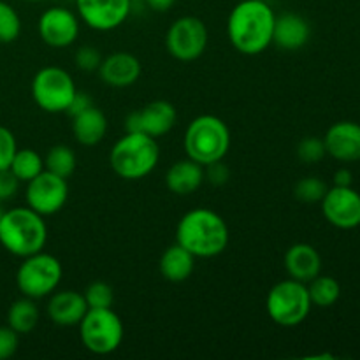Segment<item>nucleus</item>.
I'll list each match as a JSON object with an SVG mask.
<instances>
[{
	"label": "nucleus",
	"instance_id": "1",
	"mask_svg": "<svg viewBox=\"0 0 360 360\" xmlns=\"http://www.w3.org/2000/svg\"><path fill=\"white\" fill-rule=\"evenodd\" d=\"M274 21L276 14L269 4L243 0L229 14V41L243 55H260L273 44Z\"/></svg>",
	"mask_w": 360,
	"mask_h": 360
},
{
	"label": "nucleus",
	"instance_id": "2",
	"mask_svg": "<svg viewBox=\"0 0 360 360\" xmlns=\"http://www.w3.org/2000/svg\"><path fill=\"white\" fill-rule=\"evenodd\" d=\"M176 241L188 250L193 257L211 259L227 248L229 229L224 218L206 207L188 211L179 220L176 229Z\"/></svg>",
	"mask_w": 360,
	"mask_h": 360
},
{
	"label": "nucleus",
	"instance_id": "3",
	"mask_svg": "<svg viewBox=\"0 0 360 360\" xmlns=\"http://www.w3.org/2000/svg\"><path fill=\"white\" fill-rule=\"evenodd\" d=\"M48 241V227L42 214L30 207H13L0 217V245L14 257L25 259L42 252Z\"/></svg>",
	"mask_w": 360,
	"mask_h": 360
},
{
	"label": "nucleus",
	"instance_id": "4",
	"mask_svg": "<svg viewBox=\"0 0 360 360\" xmlns=\"http://www.w3.org/2000/svg\"><path fill=\"white\" fill-rule=\"evenodd\" d=\"M160 150L157 139L141 132H127L109 153L112 171L123 179L136 181L150 174L158 164Z\"/></svg>",
	"mask_w": 360,
	"mask_h": 360
},
{
	"label": "nucleus",
	"instance_id": "5",
	"mask_svg": "<svg viewBox=\"0 0 360 360\" xmlns=\"http://www.w3.org/2000/svg\"><path fill=\"white\" fill-rule=\"evenodd\" d=\"M231 148V132L218 116L202 115L190 122L185 132V151L200 165L224 160Z\"/></svg>",
	"mask_w": 360,
	"mask_h": 360
},
{
	"label": "nucleus",
	"instance_id": "6",
	"mask_svg": "<svg viewBox=\"0 0 360 360\" xmlns=\"http://www.w3.org/2000/svg\"><path fill=\"white\" fill-rule=\"evenodd\" d=\"M311 308L308 285L294 278L278 281L267 294V315L281 327H295L302 323L308 319Z\"/></svg>",
	"mask_w": 360,
	"mask_h": 360
},
{
	"label": "nucleus",
	"instance_id": "7",
	"mask_svg": "<svg viewBox=\"0 0 360 360\" xmlns=\"http://www.w3.org/2000/svg\"><path fill=\"white\" fill-rule=\"evenodd\" d=\"M62 264L49 253L37 252L25 257L16 273L18 290L30 299L48 297L62 280Z\"/></svg>",
	"mask_w": 360,
	"mask_h": 360
},
{
	"label": "nucleus",
	"instance_id": "8",
	"mask_svg": "<svg viewBox=\"0 0 360 360\" xmlns=\"http://www.w3.org/2000/svg\"><path fill=\"white\" fill-rule=\"evenodd\" d=\"M79 330L84 348L97 355L112 354L123 341L122 319L111 308H88Z\"/></svg>",
	"mask_w": 360,
	"mask_h": 360
},
{
	"label": "nucleus",
	"instance_id": "9",
	"mask_svg": "<svg viewBox=\"0 0 360 360\" xmlns=\"http://www.w3.org/2000/svg\"><path fill=\"white\" fill-rule=\"evenodd\" d=\"M30 90L35 104L46 112H65L77 91L72 76L65 69L55 65L37 70Z\"/></svg>",
	"mask_w": 360,
	"mask_h": 360
},
{
	"label": "nucleus",
	"instance_id": "10",
	"mask_svg": "<svg viewBox=\"0 0 360 360\" xmlns=\"http://www.w3.org/2000/svg\"><path fill=\"white\" fill-rule=\"evenodd\" d=\"M207 27L202 20L195 16L178 18L171 25L165 37L169 53L179 62L197 60L207 48Z\"/></svg>",
	"mask_w": 360,
	"mask_h": 360
},
{
	"label": "nucleus",
	"instance_id": "11",
	"mask_svg": "<svg viewBox=\"0 0 360 360\" xmlns=\"http://www.w3.org/2000/svg\"><path fill=\"white\" fill-rule=\"evenodd\" d=\"M69 199V185L65 178L42 171L27 183V204L42 217L55 214L65 206Z\"/></svg>",
	"mask_w": 360,
	"mask_h": 360
},
{
	"label": "nucleus",
	"instance_id": "12",
	"mask_svg": "<svg viewBox=\"0 0 360 360\" xmlns=\"http://www.w3.org/2000/svg\"><path fill=\"white\" fill-rule=\"evenodd\" d=\"M320 204L326 220L336 229L350 231L360 225V193L354 186L327 188Z\"/></svg>",
	"mask_w": 360,
	"mask_h": 360
},
{
	"label": "nucleus",
	"instance_id": "13",
	"mask_svg": "<svg viewBox=\"0 0 360 360\" xmlns=\"http://www.w3.org/2000/svg\"><path fill=\"white\" fill-rule=\"evenodd\" d=\"M76 7L86 27L109 32L125 23L132 9V0H76Z\"/></svg>",
	"mask_w": 360,
	"mask_h": 360
},
{
	"label": "nucleus",
	"instance_id": "14",
	"mask_svg": "<svg viewBox=\"0 0 360 360\" xmlns=\"http://www.w3.org/2000/svg\"><path fill=\"white\" fill-rule=\"evenodd\" d=\"M178 120V111L167 101H153L127 118V132H141L151 137H162L171 132Z\"/></svg>",
	"mask_w": 360,
	"mask_h": 360
},
{
	"label": "nucleus",
	"instance_id": "15",
	"mask_svg": "<svg viewBox=\"0 0 360 360\" xmlns=\"http://www.w3.org/2000/svg\"><path fill=\"white\" fill-rule=\"evenodd\" d=\"M37 30L42 41L51 48H67L79 35V20L65 7H51L41 14Z\"/></svg>",
	"mask_w": 360,
	"mask_h": 360
},
{
	"label": "nucleus",
	"instance_id": "16",
	"mask_svg": "<svg viewBox=\"0 0 360 360\" xmlns=\"http://www.w3.org/2000/svg\"><path fill=\"white\" fill-rule=\"evenodd\" d=\"M327 155L338 162H359L360 160V123L343 120L329 127L323 137Z\"/></svg>",
	"mask_w": 360,
	"mask_h": 360
},
{
	"label": "nucleus",
	"instance_id": "17",
	"mask_svg": "<svg viewBox=\"0 0 360 360\" xmlns=\"http://www.w3.org/2000/svg\"><path fill=\"white\" fill-rule=\"evenodd\" d=\"M98 74H101V79L109 86L125 88L139 79L141 62L132 53L116 51L102 60Z\"/></svg>",
	"mask_w": 360,
	"mask_h": 360
},
{
	"label": "nucleus",
	"instance_id": "18",
	"mask_svg": "<svg viewBox=\"0 0 360 360\" xmlns=\"http://www.w3.org/2000/svg\"><path fill=\"white\" fill-rule=\"evenodd\" d=\"M86 311L88 304L84 301V295L76 290L56 292L49 297L48 306H46L49 320L62 327L79 326Z\"/></svg>",
	"mask_w": 360,
	"mask_h": 360
},
{
	"label": "nucleus",
	"instance_id": "19",
	"mask_svg": "<svg viewBox=\"0 0 360 360\" xmlns=\"http://www.w3.org/2000/svg\"><path fill=\"white\" fill-rule=\"evenodd\" d=\"M311 37V27L308 21L295 13H283L274 21L273 42L285 51H297L304 48Z\"/></svg>",
	"mask_w": 360,
	"mask_h": 360
},
{
	"label": "nucleus",
	"instance_id": "20",
	"mask_svg": "<svg viewBox=\"0 0 360 360\" xmlns=\"http://www.w3.org/2000/svg\"><path fill=\"white\" fill-rule=\"evenodd\" d=\"M285 269L290 278L308 283L322 271V257L315 246L308 243H297L285 253Z\"/></svg>",
	"mask_w": 360,
	"mask_h": 360
},
{
	"label": "nucleus",
	"instance_id": "21",
	"mask_svg": "<svg viewBox=\"0 0 360 360\" xmlns=\"http://www.w3.org/2000/svg\"><path fill=\"white\" fill-rule=\"evenodd\" d=\"M204 181V165L197 164L192 158L178 160L169 167L165 174V185L176 195H190Z\"/></svg>",
	"mask_w": 360,
	"mask_h": 360
},
{
	"label": "nucleus",
	"instance_id": "22",
	"mask_svg": "<svg viewBox=\"0 0 360 360\" xmlns=\"http://www.w3.org/2000/svg\"><path fill=\"white\" fill-rule=\"evenodd\" d=\"M72 134L83 146H95L108 134V118L101 109L90 105L72 116Z\"/></svg>",
	"mask_w": 360,
	"mask_h": 360
},
{
	"label": "nucleus",
	"instance_id": "23",
	"mask_svg": "<svg viewBox=\"0 0 360 360\" xmlns=\"http://www.w3.org/2000/svg\"><path fill=\"white\" fill-rule=\"evenodd\" d=\"M158 267L165 280L172 281V283H181L192 276L193 269H195V257L176 243L162 253Z\"/></svg>",
	"mask_w": 360,
	"mask_h": 360
},
{
	"label": "nucleus",
	"instance_id": "24",
	"mask_svg": "<svg viewBox=\"0 0 360 360\" xmlns=\"http://www.w3.org/2000/svg\"><path fill=\"white\" fill-rule=\"evenodd\" d=\"M41 313L34 299L23 297L20 301L13 302L7 311V326L18 334H28L37 327Z\"/></svg>",
	"mask_w": 360,
	"mask_h": 360
},
{
	"label": "nucleus",
	"instance_id": "25",
	"mask_svg": "<svg viewBox=\"0 0 360 360\" xmlns=\"http://www.w3.org/2000/svg\"><path fill=\"white\" fill-rule=\"evenodd\" d=\"M309 299L313 306L319 308H330L341 297V285L336 278L333 276H315L311 281H308Z\"/></svg>",
	"mask_w": 360,
	"mask_h": 360
},
{
	"label": "nucleus",
	"instance_id": "26",
	"mask_svg": "<svg viewBox=\"0 0 360 360\" xmlns=\"http://www.w3.org/2000/svg\"><path fill=\"white\" fill-rule=\"evenodd\" d=\"M9 169L20 181L28 183L30 179H34L35 176L44 171V158L35 150L25 148V150H18L14 153Z\"/></svg>",
	"mask_w": 360,
	"mask_h": 360
},
{
	"label": "nucleus",
	"instance_id": "27",
	"mask_svg": "<svg viewBox=\"0 0 360 360\" xmlns=\"http://www.w3.org/2000/svg\"><path fill=\"white\" fill-rule=\"evenodd\" d=\"M44 169L60 178H70L76 171V153L65 144L53 146L44 158Z\"/></svg>",
	"mask_w": 360,
	"mask_h": 360
},
{
	"label": "nucleus",
	"instance_id": "28",
	"mask_svg": "<svg viewBox=\"0 0 360 360\" xmlns=\"http://www.w3.org/2000/svg\"><path fill=\"white\" fill-rule=\"evenodd\" d=\"M21 20L11 4L0 0V42L7 44L20 37Z\"/></svg>",
	"mask_w": 360,
	"mask_h": 360
},
{
	"label": "nucleus",
	"instance_id": "29",
	"mask_svg": "<svg viewBox=\"0 0 360 360\" xmlns=\"http://www.w3.org/2000/svg\"><path fill=\"white\" fill-rule=\"evenodd\" d=\"M327 192L326 181H322L320 178H315V176H308V178L299 179L297 185L294 188L295 199L301 200L304 204H315L320 202L323 199Z\"/></svg>",
	"mask_w": 360,
	"mask_h": 360
},
{
	"label": "nucleus",
	"instance_id": "30",
	"mask_svg": "<svg viewBox=\"0 0 360 360\" xmlns=\"http://www.w3.org/2000/svg\"><path fill=\"white\" fill-rule=\"evenodd\" d=\"M84 301L88 308H111L112 306V288L104 281H94L84 290Z\"/></svg>",
	"mask_w": 360,
	"mask_h": 360
},
{
	"label": "nucleus",
	"instance_id": "31",
	"mask_svg": "<svg viewBox=\"0 0 360 360\" xmlns=\"http://www.w3.org/2000/svg\"><path fill=\"white\" fill-rule=\"evenodd\" d=\"M326 155V144L319 137H306L297 146V157L302 164H319Z\"/></svg>",
	"mask_w": 360,
	"mask_h": 360
},
{
	"label": "nucleus",
	"instance_id": "32",
	"mask_svg": "<svg viewBox=\"0 0 360 360\" xmlns=\"http://www.w3.org/2000/svg\"><path fill=\"white\" fill-rule=\"evenodd\" d=\"M16 151L18 144L16 139H14V134L7 127L0 125V171L2 169H9Z\"/></svg>",
	"mask_w": 360,
	"mask_h": 360
},
{
	"label": "nucleus",
	"instance_id": "33",
	"mask_svg": "<svg viewBox=\"0 0 360 360\" xmlns=\"http://www.w3.org/2000/svg\"><path fill=\"white\" fill-rule=\"evenodd\" d=\"M74 60H76V65L79 67L81 70H86V72L98 70V67H101V62H102L98 49L91 48V46H83V48L77 49Z\"/></svg>",
	"mask_w": 360,
	"mask_h": 360
},
{
	"label": "nucleus",
	"instance_id": "34",
	"mask_svg": "<svg viewBox=\"0 0 360 360\" xmlns=\"http://www.w3.org/2000/svg\"><path fill=\"white\" fill-rule=\"evenodd\" d=\"M18 333H14L9 326L0 327V360L13 357L18 350Z\"/></svg>",
	"mask_w": 360,
	"mask_h": 360
},
{
	"label": "nucleus",
	"instance_id": "35",
	"mask_svg": "<svg viewBox=\"0 0 360 360\" xmlns=\"http://www.w3.org/2000/svg\"><path fill=\"white\" fill-rule=\"evenodd\" d=\"M20 179L13 174L11 169H2L0 171V200H7L16 195Z\"/></svg>",
	"mask_w": 360,
	"mask_h": 360
},
{
	"label": "nucleus",
	"instance_id": "36",
	"mask_svg": "<svg viewBox=\"0 0 360 360\" xmlns=\"http://www.w3.org/2000/svg\"><path fill=\"white\" fill-rule=\"evenodd\" d=\"M229 176H231L229 167L221 160L206 165V171H204V178H207V181L213 183V185H217V186L225 185L229 179Z\"/></svg>",
	"mask_w": 360,
	"mask_h": 360
},
{
	"label": "nucleus",
	"instance_id": "37",
	"mask_svg": "<svg viewBox=\"0 0 360 360\" xmlns=\"http://www.w3.org/2000/svg\"><path fill=\"white\" fill-rule=\"evenodd\" d=\"M90 105H94V104H91L90 95H86L84 91H76V95H74L72 102H70L69 109H67L65 112H69L70 116H76L77 112L84 111V109L90 108Z\"/></svg>",
	"mask_w": 360,
	"mask_h": 360
},
{
	"label": "nucleus",
	"instance_id": "38",
	"mask_svg": "<svg viewBox=\"0 0 360 360\" xmlns=\"http://www.w3.org/2000/svg\"><path fill=\"white\" fill-rule=\"evenodd\" d=\"M352 183H354L352 172L345 167L338 169L336 174H334V185L336 186H352Z\"/></svg>",
	"mask_w": 360,
	"mask_h": 360
},
{
	"label": "nucleus",
	"instance_id": "39",
	"mask_svg": "<svg viewBox=\"0 0 360 360\" xmlns=\"http://www.w3.org/2000/svg\"><path fill=\"white\" fill-rule=\"evenodd\" d=\"M146 2L153 11H157V13H164V11H169L172 6H174L176 0H146Z\"/></svg>",
	"mask_w": 360,
	"mask_h": 360
},
{
	"label": "nucleus",
	"instance_id": "40",
	"mask_svg": "<svg viewBox=\"0 0 360 360\" xmlns=\"http://www.w3.org/2000/svg\"><path fill=\"white\" fill-rule=\"evenodd\" d=\"M28 2H44V0H28Z\"/></svg>",
	"mask_w": 360,
	"mask_h": 360
},
{
	"label": "nucleus",
	"instance_id": "41",
	"mask_svg": "<svg viewBox=\"0 0 360 360\" xmlns=\"http://www.w3.org/2000/svg\"><path fill=\"white\" fill-rule=\"evenodd\" d=\"M2 213H4V211H2V210H0V217H2Z\"/></svg>",
	"mask_w": 360,
	"mask_h": 360
}]
</instances>
